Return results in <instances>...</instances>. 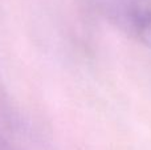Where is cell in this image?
Returning a JSON list of instances; mask_svg holds the SVG:
<instances>
[{
  "instance_id": "obj_1",
  "label": "cell",
  "mask_w": 151,
  "mask_h": 150,
  "mask_svg": "<svg viewBox=\"0 0 151 150\" xmlns=\"http://www.w3.org/2000/svg\"><path fill=\"white\" fill-rule=\"evenodd\" d=\"M98 7L115 28L151 49V0H98Z\"/></svg>"
}]
</instances>
